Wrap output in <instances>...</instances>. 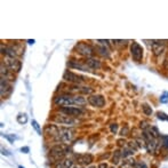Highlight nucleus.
I'll list each match as a JSON object with an SVG mask.
<instances>
[{"label": "nucleus", "instance_id": "obj_13", "mask_svg": "<svg viewBox=\"0 0 168 168\" xmlns=\"http://www.w3.org/2000/svg\"><path fill=\"white\" fill-rule=\"evenodd\" d=\"M59 128L57 126L55 125H47L45 127V130H43V133L47 137H51V138H56V136L59 135Z\"/></svg>", "mask_w": 168, "mask_h": 168}, {"label": "nucleus", "instance_id": "obj_36", "mask_svg": "<svg viewBox=\"0 0 168 168\" xmlns=\"http://www.w3.org/2000/svg\"><path fill=\"white\" fill-rule=\"evenodd\" d=\"M89 168H96V167H95V166H90Z\"/></svg>", "mask_w": 168, "mask_h": 168}, {"label": "nucleus", "instance_id": "obj_37", "mask_svg": "<svg viewBox=\"0 0 168 168\" xmlns=\"http://www.w3.org/2000/svg\"><path fill=\"white\" fill-rule=\"evenodd\" d=\"M18 168H24V167H22V166H20V167H18Z\"/></svg>", "mask_w": 168, "mask_h": 168}, {"label": "nucleus", "instance_id": "obj_34", "mask_svg": "<svg viewBox=\"0 0 168 168\" xmlns=\"http://www.w3.org/2000/svg\"><path fill=\"white\" fill-rule=\"evenodd\" d=\"M98 168H108V165H106L105 162H103V164H100Z\"/></svg>", "mask_w": 168, "mask_h": 168}, {"label": "nucleus", "instance_id": "obj_15", "mask_svg": "<svg viewBox=\"0 0 168 168\" xmlns=\"http://www.w3.org/2000/svg\"><path fill=\"white\" fill-rule=\"evenodd\" d=\"M85 64H86L89 69H94V70H98V69L101 68V62H100L98 59H93V57H90V59H86Z\"/></svg>", "mask_w": 168, "mask_h": 168}, {"label": "nucleus", "instance_id": "obj_23", "mask_svg": "<svg viewBox=\"0 0 168 168\" xmlns=\"http://www.w3.org/2000/svg\"><path fill=\"white\" fill-rule=\"evenodd\" d=\"M16 120H17V122H18V124H21V125H24V124H25V122L27 121V114L20 113L18 116H17V118H16Z\"/></svg>", "mask_w": 168, "mask_h": 168}, {"label": "nucleus", "instance_id": "obj_24", "mask_svg": "<svg viewBox=\"0 0 168 168\" xmlns=\"http://www.w3.org/2000/svg\"><path fill=\"white\" fill-rule=\"evenodd\" d=\"M160 145L164 146L165 149H168V136L166 135H160Z\"/></svg>", "mask_w": 168, "mask_h": 168}, {"label": "nucleus", "instance_id": "obj_7", "mask_svg": "<svg viewBox=\"0 0 168 168\" xmlns=\"http://www.w3.org/2000/svg\"><path fill=\"white\" fill-rule=\"evenodd\" d=\"M54 121L59 124V125H65V126H74L77 124V120L73 117H70V116H67V114L63 113L59 114V116H55Z\"/></svg>", "mask_w": 168, "mask_h": 168}, {"label": "nucleus", "instance_id": "obj_22", "mask_svg": "<svg viewBox=\"0 0 168 168\" xmlns=\"http://www.w3.org/2000/svg\"><path fill=\"white\" fill-rule=\"evenodd\" d=\"M136 161L134 159H127L126 161H124V165L121 166V168H134V165H135Z\"/></svg>", "mask_w": 168, "mask_h": 168}, {"label": "nucleus", "instance_id": "obj_3", "mask_svg": "<svg viewBox=\"0 0 168 168\" xmlns=\"http://www.w3.org/2000/svg\"><path fill=\"white\" fill-rule=\"evenodd\" d=\"M49 152H51L49 153L51 160L53 162H59V161L63 160V157L68 152V149L64 145H55L51 149Z\"/></svg>", "mask_w": 168, "mask_h": 168}, {"label": "nucleus", "instance_id": "obj_19", "mask_svg": "<svg viewBox=\"0 0 168 168\" xmlns=\"http://www.w3.org/2000/svg\"><path fill=\"white\" fill-rule=\"evenodd\" d=\"M122 159V156H121V150H116L113 152V156H112V160L111 162L113 165H118L120 162V160Z\"/></svg>", "mask_w": 168, "mask_h": 168}, {"label": "nucleus", "instance_id": "obj_25", "mask_svg": "<svg viewBox=\"0 0 168 168\" xmlns=\"http://www.w3.org/2000/svg\"><path fill=\"white\" fill-rule=\"evenodd\" d=\"M134 168H149V167L144 161H136L135 165H134Z\"/></svg>", "mask_w": 168, "mask_h": 168}, {"label": "nucleus", "instance_id": "obj_35", "mask_svg": "<svg viewBox=\"0 0 168 168\" xmlns=\"http://www.w3.org/2000/svg\"><path fill=\"white\" fill-rule=\"evenodd\" d=\"M27 43H35V40H27Z\"/></svg>", "mask_w": 168, "mask_h": 168}, {"label": "nucleus", "instance_id": "obj_39", "mask_svg": "<svg viewBox=\"0 0 168 168\" xmlns=\"http://www.w3.org/2000/svg\"><path fill=\"white\" fill-rule=\"evenodd\" d=\"M112 168H114V167H112Z\"/></svg>", "mask_w": 168, "mask_h": 168}, {"label": "nucleus", "instance_id": "obj_6", "mask_svg": "<svg viewBox=\"0 0 168 168\" xmlns=\"http://www.w3.org/2000/svg\"><path fill=\"white\" fill-rule=\"evenodd\" d=\"M59 112L63 114H67L70 117H80L84 114V110L77 106H64V108H59Z\"/></svg>", "mask_w": 168, "mask_h": 168}, {"label": "nucleus", "instance_id": "obj_8", "mask_svg": "<svg viewBox=\"0 0 168 168\" xmlns=\"http://www.w3.org/2000/svg\"><path fill=\"white\" fill-rule=\"evenodd\" d=\"M88 103L94 108H103L105 105V98L102 95H90L88 97Z\"/></svg>", "mask_w": 168, "mask_h": 168}, {"label": "nucleus", "instance_id": "obj_33", "mask_svg": "<svg viewBox=\"0 0 168 168\" xmlns=\"http://www.w3.org/2000/svg\"><path fill=\"white\" fill-rule=\"evenodd\" d=\"M21 151H22L23 153H29V151H30V149L27 148V146H24V148L21 149Z\"/></svg>", "mask_w": 168, "mask_h": 168}, {"label": "nucleus", "instance_id": "obj_26", "mask_svg": "<svg viewBox=\"0 0 168 168\" xmlns=\"http://www.w3.org/2000/svg\"><path fill=\"white\" fill-rule=\"evenodd\" d=\"M32 127L37 130V133L39 134V135H41V128H40V126H39V124L35 120H32Z\"/></svg>", "mask_w": 168, "mask_h": 168}, {"label": "nucleus", "instance_id": "obj_31", "mask_svg": "<svg viewBox=\"0 0 168 168\" xmlns=\"http://www.w3.org/2000/svg\"><path fill=\"white\" fill-rule=\"evenodd\" d=\"M160 102H161V103H167V102H168V93H167V92H165L164 95L160 97Z\"/></svg>", "mask_w": 168, "mask_h": 168}, {"label": "nucleus", "instance_id": "obj_11", "mask_svg": "<svg viewBox=\"0 0 168 168\" xmlns=\"http://www.w3.org/2000/svg\"><path fill=\"white\" fill-rule=\"evenodd\" d=\"M63 79L65 80V81H69V82H73V84H80L82 80H85V79L78 76L77 73H73V72H71V71H65L64 74H63Z\"/></svg>", "mask_w": 168, "mask_h": 168}, {"label": "nucleus", "instance_id": "obj_28", "mask_svg": "<svg viewBox=\"0 0 168 168\" xmlns=\"http://www.w3.org/2000/svg\"><path fill=\"white\" fill-rule=\"evenodd\" d=\"M112 43L117 46H125L126 43H128V40H112Z\"/></svg>", "mask_w": 168, "mask_h": 168}, {"label": "nucleus", "instance_id": "obj_9", "mask_svg": "<svg viewBox=\"0 0 168 168\" xmlns=\"http://www.w3.org/2000/svg\"><path fill=\"white\" fill-rule=\"evenodd\" d=\"M151 48H152L154 56H160L165 51V43L162 40H152L151 41Z\"/></svg>", "mask_w": 168, "mask_h": 168}, {"label": "nucleus", "instance_id": "obj_21", "mask_svg": "<svg viewBox=\"0 0 168 168\" xmlns=\"http://www.w3.org/2000/svg\"><path fill=\"white\" fill-rule=\"evenodd\" d=\"M142 110H143V112H144L145 116H151L152 114V108L149 105V104H146V103H144L143 105H142Z\"/></svg>", "mask_w": 168, "mask_h": 168}, {"label": "nucleus", "instance_id": "obj_4", "mask_svg": "<svg viewBox=\"0 0 168 168\" xmlns=\"http://www.w3.org/2000/svg\"><path fill=\"white\" fill-rule=\"evenodd\" d=\"M76 51H77L78 54L85 56V57H87V59H90V57L93 56V54L95 53L94 49H93V47L86 43H77V46H76Z\"/></svg>", "mask_w": 168, "mask_h": 168}, {"label": "nucleus", "instance_id": "obj_30", "mask_svg": "<svg viewBox=\"0 0 168 168\" xmlns=\"http://www.w3.org/2000/svg\"><path fill=\"white\" fill-rule=\"evenodd\" d=\"M128 134H129V128L127 127V126H125L124 128L121 129L120 135H121V136H126V135H128Z\"/></svg>", "mask_w": 168, "mask_h": 168}, {"label": "nucleus", "instance_id": "obj_1", "mask_svg": "<svg viewBox=\"0 0 168 168\" xmlns=\"http://www.w3.org/2000/svg\"><path fill=\"white\" fill-rule=\"evenodd\" d=\"M87 103V100L82 95L61 94L54 98V104L61 108L71 105H84Z\"/></svg>", "mask_w": 168, "mask_h": 168}, {"label": "nucleus", "instance_id": "obj_29", "mask_svg": "<svg viewBox=\"0 0 168 168\" xmlns=\"http://www.w3.org/2000/svg\"><path fill=\"white\" fill-rule=\"evenodd\" d=\"M110 130H111V133L112 134H116L118 130V124H116V122H113V124H111L110 125Z\"/></svg>", "mask_w": 168, "mask_h": 168}, {"label": "nucleus", "instance_id": "obj_5", "mask_svg": "<svg viewBox=\"0 0 168 168\" xmlns=\"http://www.w3.org/2000/svg\"><path fill=\"white\" fill-rule=\"evenodd\" d=\"M130 55H132L134 61H136V62H141L143 59V48L136 41H133L130 45Z\"/></svg>", "mask_w": 168, "mask_h": 168}, {"label": "nucleus", "instance_id": "obj_27", "mask_svg": "<svg viewBox=\"0 0 168 168\" xmlns=\"http://www.w3.org/2000/svg\"><path fill=\"white\" fill-rule=\"evenodd\" d=\"M157 117L160 120H167L168 121V116L164 112H157Z\"/></svg>", "mask_w": 168, "mask_h": 168}, {"label": "nucleus", "instance_id": "obj_10", "mask_svg": "<svg viewBox=\"0 0 168 168\" xmlns=\"http://www.w3.org/2000/svg\"><path fill=\"white\" fill-rule=\"evenodd\" d=\"M0 85H1V88H0V94H1V96L2 97H6V96H8V95L12 93L13 90V87L12 85H10V82H9V80H7V79L5 78H1V80H0Z\"/></svg>", "mask_w": 168, "mask_h": 168}, {"label": "nucleus", "instance_id": "obj_2", "mask_svg": "<svg viewBox=\"0 0 168 168\" xmlns=\"http://www.w3.org/2000/svg\"><path fill=\"white\" fill-rule=\"evenodd\" d=\"M74 137V130L67 127H61L59 130V135L56 136L55 141L63 143V144H70Z\"/></svg>", "mask_w": 168, "mask_h": 168}, {"label": "nucleus", "instance_id": "obj_12", "mask_svg": "<svg viewBox=\"0 0 168 168\" xmlns=\"http://www.w3.org/2000/svg\"><path fill=\"white\" fill-rule=\"evenodd\" d=\"M6 65L14 73V72H20L21 68H22V63L17 59H6Z\"/></svg>", "mask_w": 168, "mask_h": 168}, {"label": "nucleus", "instance_id": "obj_32", "mask_svg": "<svg viewBox=\"0 0 168 168\" xmlns=\"http://www.w3.org/2000/svg\"><path fill=\"white\" fill-rule=\"evenodd\" d=\"M117 143L119 146H126V141L125 140H122V138H121V140H118Z\"/></svg>", "mask_w": 168, "mask_h": 168}, {"label": "nucleus", "instance_id": "obj_20", "mask_svg": "<svg viewBox=\"0 0 168 168\" xmlns=\"http://www.w3.org/2000/svg\"><path fill=\"white\" fill-rule=\"evenodd\" d=\"M69 67L71 68H76V69H79V70H82V71H87L89 68L87 67L86 64H80V63H76V62H70L69 63Z\"/></svg>", "mask_w": 168, "mask_h": 168}, {"label": "nucleus", "instance_id": "obj_16", "mask_svg": "<svg viewBox=\"0 0 168 168\" xmlns=\"http://www.w3.org/2000/svg\"><path fill=\"white\" fill-rule=\"evenodd\" d=\"M0 74H1V78H5L7 80H14V76H13L7 68L4 67V63H1V68H0Z\"/></svg>", "mask_w": 168, "mask_h": 168}, {"label": "nucleus", "instance_id": "obj_18", "mask_svg": "<svg viewBox=\"0 0 168 168\" xmlns=\"http://www.w3.org/2000/svg\"><path fill=\"white\" fill-rule=\"evenodd\" d=\"M134 153H135V151H134V150L130 148V146H128L127 144H126V146H124V148H122V150H121V156H122V158H124V159L128 158V157H130V156H133Z\"/></svg>", "mask_w": 168, "mask_h": 168}, {"label": "nucleus", "instance_id": "obj_38", "mask_svg": "<svg viewBox=\"0 0 168 168\" xmlns=\"http://www.w3.org/2000/svg\"><path fill=\"white\" fill-rule=\"evenodd\" d=\"M77 168H81V167H77Z\"/></svg>", "mask_w": 168, "mask_h": 168}, {"label": "nucleus", "instance_id": "obj_17", "mask_svg": "<svg viewBox=\"0 0 168 168\" xmlns=\"http://www.w3.org/2000/svg\"><path fill=\"white\" fill-rule=\"evenodd\" d=\"M95 51H97V54L102 55V56H104V57H109V49L104 46V45H97L96 47H95Z\"/></svg>", "mask_w": 168, "mask_h": 168}, {"label": "nucleus", "instance_id": "obj_14", "mask_svg": "<svg viewBox=\"0 0 168 168\" xmlns=\"http://www.w3.org/2000/svg\"><path fill=\"white\" fill-rule=\"evenodd\" d=\"M76 159L78 161L79 164L82 165H88L93 161V156L89 154V153H84V154H78L76 157Z\"/></svg>", "mask_w": 168, "mask_h": 168}]
</instances>
